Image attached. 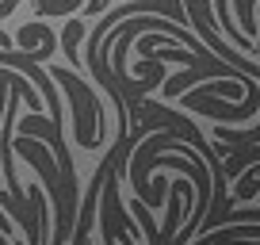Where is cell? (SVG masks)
<instances>
[{
    "mask_svg": "<svg viewBox=\"0 0 260 245\" xmlns=\"http://www.w3.org/2000/svg\"><path fill=\"white\" fill-rule=\"evenodd\" d=\"M211 237H218V241H245V237H256L260 241V226H234V230H207V234H199V241H211Z\"/></svg>",
    "mask_w": 260,
    "mask_h": 245,
    "instance_id": "1",
    "label": "cell"
},
{
    "mask_svg": "<svg viewBox=\"0 0 260 245\" xmlns=\"http://www.w3.org/2000/svg\"><path fill=\"white\" fill-rule=\"evenodd\" d=\"M176 184V196H172L169 203V219H165V230L157 234V241H172L176 237V226H180V188H184V180H172Z\"/></svg>",
    "mask_w": 260,
    "mask_h": 245,
    "instance_id": "2",
    "label": "cell"
},
{
    "mask_svg": "<svg viewBox=\"0 0 260 245\" xmlns=\"http://www.w3.org/2000/svg\"><path fill=\"white\" fill-rule=\"evenodd\" d=\"M260 192V172L256 176H245L241 184H234V199H252Z\"/></svg>",
    "mask_w": 260,
    "mask_h": 245,
    "instance_id": "3",
    "label": "cell"
}]
</instances>
